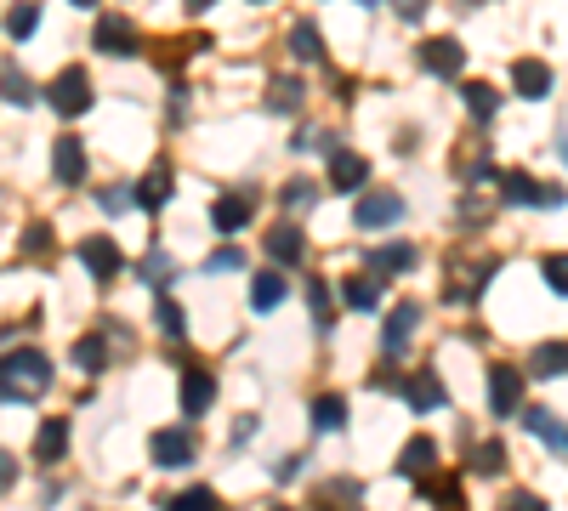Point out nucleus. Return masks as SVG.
<instances>
[{
    "mask_svg": "<svg viewBox=\"0 0 568 511\" xmlns=\"http://www.w3.org/2000/svg\"><path fill=\"white\" fill-rule=\"evenodd\" d=\"M52 387V358L35 353V347H18V353L0 358V404H29L35 392Z\"/></svg>",
    "mask_w": 568,
    "mask_h": 511,
    "instance_id": "obj_1",
    "label": "nucleus"
},
{
    "mask_svg": "<svg viewBox=\"0 0 568 511\" xmlns=\"http://www.w3.org/2000/svg\"><path fill=\"white\" fill-rule=\"evenodd\" d=\"M46 103L63 114V120H74V114H91V74L80 69V63H69V69H57V80L46 91H40Z\"/></svg>",
    "mask_w": 568,
    "mask_h": 511,
    "instance_id": "obj_2",
    "label": "nucleus"
},
{
    "mask_svg": "<svg viewBox=\"0 0 568 511\" xmlns=\"http://www.w3.org/2000/svg\"><path fill=\"white\" fill-rule=\"evenodd\" d=\"M500 199H506V205H563V188H557V182L540 188L529 171H500Z\"/></svg>",
    "mask_w": 568,
    "mask_h": 511,
    "instance_id": "obj_3",
    "label": "nucleus"
},
{
    "mask_svg": "<svg viewBox=\"0 0 568 511\" xmlns=\"http://www.w3.org/2000/svg\"><path fill=\"white\" fill-rule=\"evenodd\" d=\"M91 46H97L103 57H137V23L131 18H97Z\"/></svg>",
    "mask_w": 568,
    "mask_h": 511,
    "instance_id": "obj_4",
    "label": "nucleus"
},
{
    "mask_svg": "<svg viewBox=\"0 0 568 511\" xmlns=\"http://www.w3.org/2000/svg\"><path fill=\"white\" fill-rule=\"evenodd\" d=\"M421 69L426 74H438V80H455L461 74V63H466V52H461V40H449V35H438V40H421Z\"/></svg>",
    "mask_w": 568,
    "mask_h": 511,
    "instance_id": "obj_5",
    "label": "nucleus"
},
{
    "mask_svg": "<svg viewBox=\"0 0 568 511\" xmlns=\"http://www.w3.org/2000/svg\"><path fill=\"white\" fill-rule=\"evenodd\" d=\"M148 455H154V466H188V460H194V432L160 426V432L148 438Z\"/></svg>",
    "mask_w": 568,
    "mask_h": 511,
    "instance_id": "obj_6",
    "label": "nucleus"
},
{
    "mask_svg": "<svg viewBox=\"0 0 568 511\" xmlns=\"http://www.w3.org/2000/svg\"><path fill=\"white\" fill-rule=\"evenodd\" d=\"M489 409H495V415H517V409H523V375L506 370V364L489 370Z\"/></svg>",
    "mask_w": 568,
    "mask_h": 511,
    "instance_id": "obj_7",
    "label": "nucleus"
},
{
    "mask_svg": "<svg viewBox=\"0 0 568 511\" xmlns=\"http://www.w3.org/2000/svg\"><path fill=\"white\" fill-rule=\"evenodd\" d=\"M398 392H404V404L415 409V415H432V409H444V381H438L432 370L409 375V381H404Z\"/></svg>",
    "mask_w": 568,
    "mask_h": 511,
    "instance_id": "obj_8",
    "label": "nucleus"
},
{
    "mask_svg": "<svg viewBox=\"0 0 568 511\" xmlns=\"http://www.w3.org/2000/svg\"><path fill=\"white\" fill-rule=\"evenodd\" d=\"M415 324H421V307H415V301H404V307H392V313H387V330H381V347H387V358H398V353L409 347Z\"/></svg>",
    "mask_w": 568,
    "mask_h": 511,
    "instance_id": "obj_9",
    "label": "nucleus"
},
{
    "mask_svg": "<svg viewBox=\"0 0 568 511\" xmlns=\"http://www.w3.org/2000/svg\"><path fill=\"white\" fill-rule=\"evenodd\" d=\"M80 262H86L91 279H114V273L125 267V256H120L114 239H86V245H80Z\"/></svg>",
    "mask_w": 568,
    "mask_h": 511,
    "instance_id": "obj_10",
    "label": "nucleus"
},
{
    "mask_svg": "<svg viewBox=\"0 0 568 511\" xmlns=\"http://www.w3.org/2000/svg\"><path fill=\"white\" fill-rule=\"evenodd\" d=\"M364 182H370V159L364 154H336L330 159V188H336V194H358Z\"/></svg>",
    "mask_w": 568,
    "mask_h": 511,
    "instance_id": "obj_11",
    "label": "nucleus"
},
{
    "mask_svg": "<svg viewBox=\"0 0 568 511\" xmlns=\"http://www.w3.org/2000/svg\"><path fill=\"white\" fill-rule=\"evenodd\" d=\"M358 228H392L398 216H404V199L398 194H370V199H358Z\"/></svg>",
    "mask_w": 568,
    "mask_h": 511,
    "instance_id": "obj_12",
    "label": "nucleus"
},
{
    "mask_svg": "<svg viewBox=\"0 0 568 511\" xmlns=\"http://www.w3.org/2000/svg\"><path fill=\"white\" fill-rule=\"evenodd\" d=\"M52 177L63 182V188H74V182L86 177V148H80V137H63L52 148Z\"/></svg>",
    "mask_w": 568,
    "mask_h": 511,
    "instance_id": "obj_13",
    "label": "nucleus"
},
{
    "mask_svg": "<svg viewBox=\"0 0 568 511\" xmlns=\"http://www.w3.org/2000/svg\"><path fill=\"white\" fill-rule=\"evenodd\" d=\"M415 262H421L415 245H375V250H364V273H409Z\"/></svg>",
    "mask_w": 568,
    "mask_h": 511,
    "instance_id": "obj_14",
    "label": "nucleus"
},
{
    "mask_svg": "<svg viewBox=\"0 0 568 511\" xmlns=\"http://www.w3.org/2000/svg\"><path fill=\"white\" fill-rule=\"evenodd\" d=\"M512 86H517V97L540 103V97L551 91V69L546 63H534V57H523V63H512Z\"/></svg>",
    "mask_w": 568,
    "mask_h": 511,
    "instance_id": "obj_15",
    "label": "nucleus"
},
{
    "mask_svg": "<svg viewBox=\"0 0 568 511\" xmlns=\"http://www.w3.org/2000/svg\"><path fill=\"white\" fill-rule=\"evenodd\" d=\"M284 296H290V284H284L279 267H267V273H256V279H250V307H256V313H273Z\"/></svg>",
    "mask_w": 568,
    "mask_h": 511,
    "instance_id": "obj_16",
    "label": "nucleus"
},
{
    "mask_svg": "<svg viewBox=\"0 0 568 511\" xmlns=\"http://www.w3.org/2000/svg\"><path fill=\"white\" fill-rule=\"evenodd\" d=\"M302 250H307V239H302V228H290V222H279V228L267 233V256H273L279 267H296Z\"/></svg>",
    "mask_w": 568,
    "mask_h": 511,
    "instance_id": "obj_17",
    "label": "nucleus"
},
{
    "mask_svg": "<svg viewBox=\"0 0 568 511\" xmlns=\"http://www.w3.org/2000/svg\"><path fill=\"white\" fill-rule=\"evenodd\" d=\"M216 404V381L205 370H188L182 375V415H205Z\"/></svg>",
    "mask_w": 568,
    "mask_h": 511,
    "instance_id": "obj_18",
    "label": "nucleus"
},
{
    "mask_svg": "<svg viewBox=\"0 0 568 511\" xmlns=\"http://www.w3.org/2000/svg\"><path fill=\"white\" fill-rule=\"evenodd\" d=\"M250 216H256V205H250L245 194H222V199L211 205V222H216L222 233H239V228L250 222Z\"/></svg>",
    "mask_w": 568,
    "mask_h": 511,
    "instance_id": "obj_19",
    "label": "nucleus"
},
{
    "mask_svg": "<svg viewBox=\"0 0 568 511\" xmlns=\"http://www.w3.org/2000/svg\"><path fill=\"white\" fill-rule=\"evenodd\" d=\"M0 97H6L12 108H29V103L40 97V86L18 69V63H0Z\"/></svg>",
    "mask_w": 568,
    "mask_h": 511,
    "instance_id": "obj_20",
    "label": "nucleus"
},
{
    "mask_svg": "<svg viewBox=\"0 0 568 511\" xmlns=\"http://www.w3.org/2000/svg\"><path fill=\"white\" fill-rule=\"evenodd\" d=\"M131 199H137L142 211H160L165 199H171V165L160 159V165H154V171H148V177L137 182V194H131Z\"/></svg>",
    "mask_w": 568,
    "mask_h": 511,
    "instance_id": "obj_21",
    "label": "nucleus"
},
{
    "mask_svg": "<svg viewBox=\"0 0 568 511\" xmlns=\"http://www.w3.org/2000/svg\"><path fill=\"white\" fill-rule=\"evenodd\" d=\"M438 466V449H432V438H409L404 455H398V477H426Z\"/></svg>",
    "mask_w": 568,
    "mask_h": 511,
    "instance_id": "obj_22",
    "label": "nucleus"
},
{
    "mask_svg": "<svg viewBox=\"0 0 568 511\" xmlns=\"http://www.w3.org/2000/svg\"><path fill=\"white\" fill-rule=\"evenodd\" d=\"M35 455H40V466H57V460L69 455V421H46V426H40Z\"/></svg>",
    "mask_w": 568,
    "mask_h": 511,
    "instance_id": "obj_23",
    "label": "nucleus"
},
{
    "mask_svg": "<svg viewBox=\"0 0 568 511\" xmlns=\"http://www.w3.org/2000/svg\"><path fill=\"white\" fill-rule=\"evenodd\" d=\"M347 426V398L341 392H319L313 398V432H341Z\"/></svg>",
    "mask_w": 568,
    "mask_h": 511,
    "instance_id": "obj_24",
    "label": "nucleus"
},
{
    "mask_svg": "<svg viewBox=\"0 0 568 511\" xmlns=\"http://www.w3.org/2000/svg\"><path fill=\"white\" fill-rule=\"evenodd\" d=\"M341 301H347L353 313H375V307H381V284L364 279V273H353V279L341 284Z\"/></svg>",
    "mask_w": 568,
    "mask_h": 511,
    "instance_id": "obj_25",
    "label": "nucleus"
},
{
    "mask_svg": "<svg viewBox=\"0 0 568 511\" xmlns=\"http://www.w3.org/2000/svg\"><path fill=\"white\" fill-rule=\"evenodd\" d=\"M358 500H364V489H358L353 477H336V483H324V489L313 494V506H330V511H353Z\"/></svg>",
    "mask_w": 568,
    "mask_h": 511,
    "instance_id": "obj_26",
    "label": "nucleus"
},
{
    "mask_svg": "<svg viewBox=\"0 0 568 511\" xmlns=\"http://www.w3.org/2000/svg\"><path fill=\"white\" fill-rule=\"evenodd\" d=\"M523 421L534 426V438L546 443L551 455L563 460V421H557V415H546V409H529V415H523Z\"/></svg>",
    "mask_w": 568,
    "mask_h": 511,
    "instance_id": "obj_27",
    "label": "nucleus"
},
{
    "mask_svg": "<svg viewBox=\"0 0 568 511\" xmlns=\"http://www.w3.org/2000/svg\"><path fill=\"white\" fill-rule=\"evenodd\" d=\"M415 483H421V489H426V500H438V506H444V511H461V506H466L461 483H449V477H432V472H426V477H415Z\"/></svg>",
    "mask_w": 568,
    "mask_h": 511,
    "instance_id": "obj_28",
    "label": "nucleus"
},
{
    "mask_svg": "<svg viewBox=\"0 0 568 511\" xmlns=\"http://www.w3.org/2000/svg\"><path fill=\"white\" fill-rule=\"evenodd\" d=\"M290 52H296V63H324V40L313 23H296L290 29Z\"/></svg>",
    "mask_w": 568,
    "mask_h": 511,
    "instance_id": "obj_29",
    "label": "nucleus"
},
{
    "mask_svg": "<svg viewBox=\"0 0 568 511\" xmlns=\"http://www.w3.org/2000/svg\"><path fill=\"white\" fill-rule=\"evenodd\" d=\"M466 108H472V120H495L500 114V91L483 86V80H466Z\"/></svg>",
    "mask_w": 568,
    "mask_h": 511,
    "instance_id": "obj_30",
    "label": "nucleus"
},
{
    "mask_svg": "<svg viewBox=\"0 0 568 511\" xmlns=\"http://www.w3.org/2000/svg\"><path fill=\"white\" fill-rule=\"evenodd\" d=\"M529 370L540 375V381H557V375H563V341H546V347H534Z\"/></svg>",
    "mask_w": 568,
    "mask_h": 511,
    "instance_id": "obj_31",
    "label": "nucleus"
},
{
    "mask_svg": "<svg viewBox=\"0 0 568 511\" xmlns=\"http://www.w3.org/2000/svg\"><path fill=\"white\" fill-rule=\"evenodd\" d=\"M35 29H40V6H35V0H18V6H12V18H6V35L29 40Z\"/></svg>",
    "mask_w": 568,
    "mask_h": 511,
    "instance_id": "obj_32",
    "label": "nucleus"
},
{
    "mask_svg": "<svg viewBox=\"0 0 568 511\" xmlns=\"http://www.w3.org/2000/svg\"><path fill=\"white\" fill-rule=\"evenodd\" d=\"M154 324H160V330L171 335V341H182V335H188V313H182V307H177L171 296H160V307H154Z\"/></svg>",
    "mask_w": 568,
    "mask_h": 511,
    "instance_id": "obj_33",
    "label": "nucleus"
},
{
    "mask_svg": "<svg viewBox=\"0 0 568 511\" xmlns=\"http://www.w3.org/2000/svg\"><path fill=\"white\" fill-rule=\"evenodd\" d=\"M74 364L86 375H97L108 364V347H103V335H86V341H74Z\"/></svg>",
    "mask_w": 568,
    "mask_h": 511,
    "instance_id": "obj_34",
    "label": "nucleus"
},
{
    "mask_svg": "<svg viewBox=\"0 0 568 511\" xmlns=\"http://www.w3.org/2000/svg\"><path fill=\"white\" fill-rule=\"evenodd\" d=\"M472 472H478V477H500V472H506V449H500V443H478V449H472Z\"/></svg>",
    "mask_w": 568,
    "mask_h": 511,
    "instance_id": "obj_35",
    "label": "nucleus"
},
{
    "mask_svg": "<svg viewBox=\"0 0 568 511\" xmlns=\"http://www.w3.org/2000/svg\"><path fill=\"white\" fill-rule=\"evenodd\" d=\"M267 103L279 108V114H296V103H302V80H273V86H267Z\"/></svg>",
    "mask_w": 568,
    "mask_h": 511,
    "instance_id": "obj_36",
    "label": "nucleus"
},
{
    "mask_svg": "<svg viewBox=\"0 0 568 511\" xmlns=\"http://www.w3.org/2000/svg\"><path fill=\"white\" fill-rule=\"evenodd\" d=\"M137 273H142V279H148V284H165V279H171V273H177V262H171L165 250H148V256H142V262H137Z\"/></svg>",
    "mask_w": 568,
    "mask_h": 511,
    "instance_id": "obj_37",
    "label": "nucleus"
},
{
    "mask_svg": "<svg viewBox=\"0 0 568 511\" xmlns=\"http://www.w3.org/2000/svg\"><path fill=\"white\" fill-rule=\"evenodd\" d=\"M307 307H313V324L330 330V318H336V307H330V284H313V290H307Z\"/></svg>",
    "mask_w": 568,
    "mask_h": 511,
    "instance_id": "obj_38",
    "label": "nucleus"
},
{
    "mask_svg": "<svg viewBox=\"0 0 568 511\" xmlns=\"http://www.w3.org/2000/svg\"><path fill=\"white\" fill-rule=\"evenodd\" d=\"M171 511H222V500H216L211 489H188V494L171 500Z\"/></svg>",
    "mask_w": 568,
    "mask_h": 511,
    "instance_id": "obj_39",
    "label": "nucleus"
},
{
    "mask_svg": "<svg viewBox=\"0 0 568 511\" xmlns=\"http://www.w3.org/2000/svg\"><path fill=\"white\" fill-rule=\"evenodd\" d=\"M540 273H546L551 296H563V284H568V262H563V250H551L546 262H540Z\"/></svg>",
    "mask_w": 568,
    "mask_h": 511,
    "instance_id": "obj_40",
    "label": "nucleus"
},
{
    "mask_svg": "<svg viewBox=\"0 0 568 511\" xmlns=\"http://www.w3.org/2000/svg\"><path fill=\"white\" fill-rule=\"evenodd\" d=\"M313 199H319V188H313L307 177L284 182V205H290V211H302V205H313Z\"/></svg>",
    "mask_w": 568,
    "mask_h": 511,
    "instance_id": "obj_41",
    "label": "nucleus"
},
{
    "mask_svg": "<svg viewBox=\"0 0 568 511\" xmlns=\"http://www.w3.org/2000/svg\"><path fill=\"white\" fill-rule=\"evenodd\" d=\"M239 267H245V250H216L211 262H205V273H239Z\"/></svg>",
    "mask_w": 568,
    "mask_h": 511,
    "instance_id": "obj_42",
    "label": "nucleus"
},
{
    "mask_svg": "<svg viewBox=\"0 0 568 511\" xmlns=\"http://www.w3.org/2000/svg\"><path fill=\"white\" fill-rule=\"evenodd\" d=\"M97 205H103L108 216H120L125 205H131V188H103V199H97Z\"/></svg>",
    "mask_w": 568,
    "mask_h": 511,
    "instance_id": "obj_43",
    "label": "nucleus"
},
{
    "mask_svg": "<svg viewBox=\"0 0 568 511\" xmlns=\"http://www.w3.org/2000/svg\"><path fill=\"white\" fill-rule=\"evenodd\" d=\"M23 250H29V256H40V250H52V228H40V222H35V228L23 233Z\"/></svg>",
    "mask_w": 568,
    "mask_h": 511,
    "instance_id": "obj_44",
    "label": "nucleus"
},
{
    "mask_svg": "<svg viewBox=\"0 0 568 511\" xmlns=\"http://www.w3.org/2000/svg\"><path fill=\"white\" fill-rule=\"evenodd\" d=\"M506 511H551L546 500H540V494H529V489H517L512 500H506Z\"/></svg>",
    "mask_w": 568,
    "mask_h": 511,
    "instance_id": "obj_45",
    "label": "nucleus"
},
{
    "mask_svg": "<svg viewBox=\"0 0 568 511\" xmlns=\"http://www.w3.org/2000/svg\"><path fill=\"white\" fill-rule=\"evenodd\" d=\"M12 483H18V460H12L6 449H0V494L12 489Z\"/></svg>",
    "mask_w": 568,
    "mask_h": 511,
    "instance_id": "obj_46",
    "label": "nucleus"
},
{
    "mask_svg": "<svg viewBox=\"0 0 568 511\" xmlns=\"http://www.w3.org/2000/svg\"><path fill=\"white\" fill-rule=\"evenodd\" d=\"M273 477H279V483H290V477H302V455H290V460H284V466H279Z\"/></svg>",
    "mask_w": 568,
    "mask_h": 511,
    "instance_id": "obj_47",
    "label": "nucleus"
},
{
    "mask_svg": "<svg viewBox=\"0 0 568 511\" xmlns=\"http://www.w3.org/2000/svg\"><path fill=\"white\" fill-rule=\"evenodd\" d=\"M421 12H426V0H398V18H409V23H415Z\"/></svg>",
    "mask_w": 568,
    "mask_h": 511,
    "instance_id": "obj_48",
    "label": "nucleus"
},
{
    "mask_svg": "<svg viewBox=\"0 0 568 511\" xmlns=\"http://www.w3.org/2000/svg\"><path fill=\"white\" fill-rule=\"evenodd\" d=\"M205 6H216V0H188V12H205Z\"/></svg>",
    "mask_w": 568,
    "mask_h": 511,
    "instance_id": "obj_49",
    "label": "nucleus"
},
{
    "mask_svg": "<svg viewBox=\"0 0 568 511\" xmlns=\"http://www.w3.org/2000/svg\"><path fill=\"white\" fill-rule=\"evenodd\" d=\"M74 6H80V12H86V6H97V0H74Z\"/></svg>",
    "mask_w": 568,
    "mask_h": 511,
    "instance_id": "obj_50",
    "label": "nucleus"
},
{
    "mask_svg": "<svg viewBox=\"0 0 568 511\" xmlns=\"http://www.w3.org/2000/svg\"><path fill=\"white\" fill-rule=\"evenodd\" d=\"M364 6H375V0H364Z\"/></svg>",
    "mask_w": 568,
    "mask_h": 511,
    "instance_id": "obj_51",
    "label": "nucleus"
},
{
    "mask_svg": "<svg viewBox=\"0 0 568 511\" xmlns=\"http://www.w3.org/2000/svg\"><path fill=\"white\" fill-rule=\"evenodd\" d=\"M273 511H284V506H273Z\"/></svg>",
    "mask_w": 568,
    "mask_h": 511,
    "instance_id": "obj_52",
    "label": "nucleus"
},
{
    "mask_svg": "<svg viewBox=\"0 0 568 511\" xmlns=\"http://www.w3.org/2000/svg\"><path fill=\"white\" fill-rule=\"evenodd\" d=\"M256 6H262V0H256Z\"/></svg>",
    "mask_w": 568,
    "mask_h": 511,
    "instance_id": "obj_53",
    "label": "nucleus"
}]
</instances>
